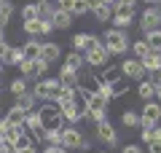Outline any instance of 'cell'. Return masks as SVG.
I'll return each instance as SVG.
<instances>
[{"label":"cell","instance_id":"cell-21","mask_svg":"<svg viewBox=\"0 0 161 153\" xmlns=\"http://www.w3.org/2000/svg\"><path fill=\"white\" fill-rule=\"evenodd\" d=\"M118 78H124V73H121L118 65H108V67H105V73L99 75V81H105V83H115Z\"/></svg>","mask_w":161,"mask_h":153},{"label":"cell","instance_id":"cell-41","mask_svg":"<svg viewBox=\"0 0 161 153\" xmlns=\"http://www.w3.org/2000/svg\"><path fill=\"white\" fill-rule=\"evenodd\" d=\"M153 129H156V126H142V134H140V137H142V142L153 140Z\"/></svg>","mask_w":161,"mask_h":153},{"label":"cell","instance_id":"cell-33","mask_svg":"<svg viewBox=\"0 0 161 153\" xmlns=\"http://www.w3.org/2000/svg\"><path fill=\"white\" fill-rule=\"evenodd\" d=\"M43 140H48V145H62V132H57V129H46Z\"/></svg>","mask_w":161,"mask_h":153},{"label":"cell","instance_id":"cell-15","mask_svg":"<svg viewBox=\"0 0 161 153\" xmlns=\"http://www.w3.org/2000/svg\"><path fill=\"white\" fill-rule=\"evenodd\" d=\"M40 57L46 59V62H57V59L62 57V48H59V43H54V40H48V43H40Z\"/></svg>","mask_w":161,"mask_h":153},{"label":"cell","instance_id":"cell-55","mask_svg":"<svg viewBox=\"0 0 161 153\" xmlns=\"http://www.w3.org/2000/svg\"><path fill=\"white\" fill-rule=\"evenodd\" d=\"M0 40H6V38H3V27H0Z\"/></svg>","mask_w":161,"mask_h":153},{"label":"cell","instance_id":"cell-32","mask_svg":"<svg viewBox=\"0 0 161 153\" xmlns=\"http://www.w3.org/2000/svg\"><path fill=\"white\" fill-rule=\"evenodd\" d=\"M86 11H89V3H86V0H73V8H70L73 16H83Z\"/></svg>","mask_w":161,"mask_h":153},{"label":"cell","instance_id":"cell-38","mask_svg":"<svg viewBox=\"0 0 161 153\" xmlns=\"http://www.w3.org/2000/svg\"><path fill=\"white\" fill-rule=\"evenodd\" d=\"M110 3H113L115 11H121V8H134V6H137V0H110Z\"/></svg>","mask_w":161,"mask_h":153},{"label":"cell","instance_id":"cell-19","mask_svg":"<svg viewBox=\"0 0 161 153\" xmlns=\"http://www.w3.org/2000/svg\"><path fill=\"white\" fill-rule=\"evenodd\" d=\"M59 83H62V86H70V89H75V86H78V70L62 67V70H59Z\"/></svg>","mask_w":161,"mask_h":153},{"label":"cell","instance_id":"cell-52","mask_svg":"<svg viewBox=\"0 0 161 153\" xmlns=\"http://www.w3.org/2000/svg\"><path fill=\"white\" fill-rule=\"evenodd\" d=\"M156 62H158V70H161V51H156Z\"/></svg>","mask_w":161,"mask_h":153},{"label":"cell","instance_id":"cell-23","mask_svg":"<svg viewBox=\"0 0 161 153\" xmlns=\"http://www.w3.org/2000/svg\"><path fill=\"white\" fill-rule=\"evenodd\" d=\"M64 67H70V70H80V67H83V54H80L78 48L70 51L67 57H64Z\"/></svg>","mask_w":161,"mask_h":153},{"label":"cell","instance_id":"cell-13","mask_svg":"<svg viewBox=\"0 0 161 153\" xmlns=\"http://www.w3.org/2000/svg\"><path fill=\"white\" fill-rule=\"evenodd\" d=\"M97 137L105 142V145H115V142H118V137H115V129H113V124H110L108 118L97 124Z\"/></svg>","mask_w":161,"mask_h":153},{"label":"cell","instance_id":"cell-36","mask_svg":"<svg viewBox=\"0 0 161 153\" xmlns=\"http://www.w3.org/2000/svg\"><path fill=\"white\" fill-rule=\"evenodd\" d=\"M27 91V83H24V78H16V81H11V94L16 97V94H24Z\"/></svg>","mask_w":161,"mask_h":153},{"label":"cell","instance_id":"cell-34","mask_svg":"<svg viewBox=\"0 0 161 153\" xmlns=\"http://www.w3.org/2000/svg\"><path fill=\"white\" fill-rule=\"evenodd\" d=\"M22 16H24V22H30V19H38V3H27V6L22 8Z\"/></svg>","mask_w":161,"mask_h":153},{"label":"cell","instance_id":"cell-54","mask_svg":"<svg viewBox=\"0 0 161 153\" xmlns=\"http://www.w3.org/2000/svg\"><path fill=\"white\" fill-rule=\"evenodd\" d=\"M3 65H6V62H3V59H0V73H3Z\"/></svg>","mask_w":161,"mask_h":153},{"label":"cell","instance_id":"cell-40","mask_svg":"<svg viewBox=\"0 0 161 153\" xmlns=\"http://www.w3.org/2000/svg\"><path fill=\"white\" fill-rule=\"evenodd\" d=\"M148 83L161 86V70H153V73H148Z\"/></svg>","mask_w":161,"mask_h":153},{"label":"cell","instance_id":"cell-18","mask_svg":"<svg viewBox=\"0 0 161 153\" xmlns=\"http://www.w3.org/2000/svg\"><path fill=\"white\" fill-rule=\"evenodd\" d=\"M92 11H94V16H97L99 22H108V19H113L115 8H113V3H110V0H102V3H97Z\"/></svg>","mask_w":161,"mask_h":153},{"label":"cell","instance_id":"cell-6","mask_svg":"<svg viewBox=\"0 0 161 153\" xmlns=\"http://www.w3.org/2000/svg\"><path fill=\"white\" fill-rule=\"evenodd\" d=\"M161 24V6H150L142 11V16H140V30L142 32H150V30H158Z\"/></svg>","mask_w":161,"mask_h":153},{"label":"cell","instance_id":"cell-12","mask_svg":"<svg viewBox=\"0 0 161 153\" xmlns=\"http://www.w3.org/2000/svg\"><path fill=\"white\" fill-rule=\"evenodd\" d=\"M99 43H102V40H99V38H94V35H89V32H78V35L73 38V46L80 51V54H86V51L97 48Z\"/></svg>","mask_w":161,"mask_h":153},{"label":"cell","instance_id":"cell-27","mask_svg":"<svg viewBox=\"0 0 161 153\" xmlns=\"http://www.w3.org/2000/svg\"><path fill=\"white\" fill-rule=\"evenodd\" d=\"M24 116H27V110H22L19 105H14V108L6 113V121L8 124H24Z\"/></svg>","mask_w":161,"mask_h":153},{"label":"cell","instance_id":"cell-56","mask_svg":"<svg viewBox=\"0 0 161 153\" xmlns=\"http://www.w3.org/2000/svg\"><path fill=\"white\" fill-rule=\"evenodd\" d=\"M38 3H43V0H38Z\"/></svg>","mask_w":161,"mask_h":153},{"label":"cell","instance_id":"cell-51","mask_svg":"<svg viewBox=\"0 0 161 153\" xmlns=\"http://www.w3.org/2000/svg\"><path fill=\"white\" fill-rule=\"evenodd\" d=\"M148 6H161V0H145Z\"/></svg>","mask_w":161,"mask_h":153},{"label":"cell","instance_id":"cell-3","mask_svg":"<svg viewBox=\"0 0 161 153\" xmlns=\"http://www.w3.org/2000/svg\"><path fill=\"white\" fill-rule=\"evenodd\" d=\"M86 116L89 118H94L99 124V121L108 118V99H105L102 94H97V91H92L86 99Z\"/></svg>","mask_w":161,"mask_h":153},{"label":"cell","instance_id":"cell-37","mask_svg":"<svg viewBox=\"0 0 161 153\" xmlns=\"http://www.w3.org/2000/svg\"><path fill=\"white\" fill-rule=\"evenodd\" d=\"M126 81H129V78H118L115 83H110V86H113V94H115V97H121L124 91H126Z\"/></svg>","mask_w":161,"mask_h":153},{"label":"cell","instance_id":"cell-7","mask_svg":"<svg viewBox=\"0 0 161 153\" xmlns=\"http://www.w3.org/2000/svg\"><path fill=\"white\" fill-rule=\"evenodd\" d=\"M158 118H161V102H156V99L145 102L142 113H140V126H156Z\"/></svg>","mask_w":161,"mask_h":153},{"label":"cell","instance_id":"cell-11","mask_svg":"<svg viewBox=\"0 0 161 153\" xmlns=\"http://www.w3.org/2000/svg\"><path fill=\"white\" fill-rule=\"evenodd\" d=\"M59 110H62V118L67 124H78L80 118H86V110L78 108L75 102H64V105H59Z\"/></svg>","mask_w":161,"mask_h":153},{"label":"cell","instance_id":"cell-43","mask_svg":"<svg viewBox=\"0 0 161 153\" xmlns=\"http://www.w3.org/2000/svg\"><path fill=\"white\" fill-rule=\"evenodd\" d=\"M148 150L150 153H161V140H150L148 142Z\"/></svg>","mask_w":161,"mask_h":153},{"label":"cell","instance_id":"cell-25","mask_svg":"<svg viewBox=\"0 0 161 153\" xmlns=\"http://www.w3.org/2000/svg\"><path fill=\"white\" fill-rule=\"evenodd\" d=\"M145 43H148L150 51H161V30H150V32H145Z\"/></svg>","mask_w":161,"mask_h":153},{"label":"cell","instance_id":"cell-1","mask_svg":"<svg viewBox=\"0 0 161 153\" xmlns=\"http://www.w3.org/2000/svg\"><path fill=\"white\" fill-rule=\"evenodd\" d=\"M59 89H62L59 78H40L38 83H35L32 94H35V99H40V102H57Z\"/></svg>","mask_w":161,"mask_h":153},{"label":"cell","instance_id":"cell-31","mask_svg":"<svg viewBox=\"0 0 161 153\" xmlns=\"http://www.w3.org/2000/svg\"><path fill=\"white\" fill-rule=\"evenodd\" d=\"M94 91H97V94H102V97H105L108 102H110V99L115 97V94H113V86H110V83H105V81H99V83H97V89H94Z\"/></svg>","mask_w":161,"mask_h":153},{"label":"cell","instance_id":"cell-17","mask_svg":"<svg viewBox=\"0 0 161 153\" xmlns=\"http://www.w3.org/2000/svg\"><path fill=\"white\" fill-rule=\"evenodd\" d=\"M51 24H54V30H67L70 24H73V14L57 8V11H54V16H51Z\"/></svg>","mask_w":161,"mask_h":153},{"label":"cell","instance_id":"cell-5","mask_svg":"<svg viewBox=\"0 0 161 153\" xmlns=\"http://www.w3.org/2000/svg\"><path fill=\"white\" fill-rule=\"evenodd\" d=\"M48 65H51V62H46L43 57H27L19 67H22L24 78H40V73H46Z\"/></svg>","mask_w":161,"mask_h":153},{"label":"cell","instance_id":"cell-16","mask_svg":"<svg viewBox=\"0 0 161 153\" xmlns=\"http://www.w3.org/2000/svg\"><path fill=\"white\" fill-rule=\"evenodd\" d=\"M113 22H115L118 30H126L129 24L134 22V8H121V11H115L113 14Z\"/></svg>","mask_w":161,"mask_h":153},{"label":"cell","instance_id":"cell-14","mask_svg":"<svg viewBox=\"0 0 161 153\" xmlns=\"http://www.w3.org/2000/svg\"><path fill=\"white\" fill-rule=\"evenodd\" d=\"M80 142H83V134H80L78 129H62V145L67 148V150H73V148H78L80 150Z\"/></svg>","mask_w":161,"mask_h":153},{"label":"cell","instance_id":"cell-35","mask_svg":"<svg viewBox=\"0 0 161 153\" xmlns=\"http://www.w3.org/2000/svg\"><path fill=\"white\" fill-rule=\"evenodd\" d=\"M64 102H73V89H70V86H62V89H59L57 105H64Z\"/></svg>","mask_w":161,"mask_h":153},{"label":"cell","instance_id":"cell-48","mask_svg":"<svg viewBox=\"0 0 161 153\" xmlns=\"http://www.w3.org/2000/svg\"><path fill=\"white\" fill-rule=\"evenodd\" d=\"M11 153H35V148L32 145H24V148H16V150H11Z\"/></svg>","mask_w":161,"mask_h":153},{"label":"cell","instance_id":"cell-30","mask_svg":"<svg viewBox=\"0 0 161 153\" xmlns=\"http://www.w3.org/2000/svg\"><path fill=\"white\" fill-rule=\"evenodd\" d=\"M22 48H24V54H27V57H40V43H38L35 38H32V40H27Z\"/></svg>","mask_w":161,"mask_h":153},{"label":"cell","instance_id":"cell-46","mask_svg":"<svg viewBox=\"0 0 161 153\" xmlns=\"http://www.w3.org/2000/svg\"><path fill=\"white\" fill-rule=\"evenodd\" d=\"M0 153H11V145H8L6 137H0Z\"/></svg>","mask_w":161,"mask_h":153},{"label":"cell","instance_id":"cell-10","mask_svg":"<svg viewBox=\"0 0 161 153\" xmlns=\"http://www.w3.org/2000/svg\"><path fill=\"white\" fill-rule=\"evenodd\" d=\"M121 73H124V78H137V81H142L145 75V67L140 65V59H124L121 62Z\"/></svg>","mask_w":161,"mask_h":153},{"label":"cell","instance_id":"cell-26","mask_svg":"<svg viewBox=\"0 0 161 153\" xmlns=\"http://www.w3.org/2000/svg\"><path fill=\"white\" fill-rule=\"evenodd\" d=\"M11 14H14V3H11V0H0V27H6V24H8Z\"/></svg>","mask_w":161,"mask_h":153},{"label":"cell","instance_id":"cell-50","mask_svg":"<svg viewBox=\"0 0 161 153\" xmlns=\"http://www.w3.org/2000/svg\"><path fill=\"white\" fill-rule=\"evenodd\" d=\"M153 140H161V126H156V129H153Z\"/></svg>","mask_w":161,"mask_h":153},{"label":"cell","instance_id":"cell-39","mask_svg":"<svg viewBox=\"0 0 161 153\" xmlns=\"http://www.w3.org/2000/svg\"><path fill=\"white\" fill-rule=\"evenodd\" d=\"M132 48H134V54H137V59H140V57H145V54H148V51H150L145 40H137V43H134Z\"/></svg>","mask_w":161,"mask_h":153},{"label":"cell","instance_id":"cell-44","mask_svg":"<svg viewBox=\"0 0 161 153\" xmlns=\"http://www.w3.org/2000/svg\"><path fill=\"white\" fill-rule=\"evenodd\" d=\"M43 153H67V148H64V145H48Z\"/></svg>","mask_w":161,"mask_h":153},{"label":"cell","instance_id":"cell-45","mask_svg":"<svg viewBox=\"0 0 161 153\" xmlns=\"http://www.w3.org/2000/svg\"><path fill=\"white\" fill-rule=\"evenodd\" d=\"M57 8H62V11H70V8H73V0H57Z\"/></svg>","mask_w":161,"mask_h":153},{"label":"cell","instance_id":"cell-29","mask_svg":"<svg viewBox=\"0 0 161 153\" xmlns=\"http://www.w3.org/2000/svg\"><path fill=\"white\" fill-rule=\"evenodd\" d=\"M121 121H124V126H140V113L124 110V113H121Z\"/></svg>","mask_w":161,"mask_h":153},{"label":"cell","instance_id":"cell-2","mask_svg":"<svg viewBox=\"0 0 161 153\" xmlns=\"http://www.w3.org/2000/svg\"><path fill=\"white\" fill-rule=\"evenodd\" d=\"M40 121H43V129H57V132H62L64 126H62V110H59V105H51V102H43L40 105Z\"/></svg>","mask_w":161,"mask_h":153},{"label":"cell","instance_id":"cell-9","mask_svg":"<svg viewBox=\"0 0 161 153\" xmlns=\"http://www.w3.org/2000/svg\"><path fill=\"white\" fill-rule=\"evenodd\" d=\"M24 126H27V132H30L32 137H40V140H43L46 129H43V121H40V113H38V110H27V116H24Z\"/></svg>","mask_w":161,"mask_h":153},{"label":"cell","instance_id":"cell-53","mask_svg":"<svg viewBox=\"0 0 161 153\" xmlns=\"http://www.w3.org/2000/svg\"><path fill=\"white\" fill-rule=\"evenodd\" d=\"M156 97H158V102H161V86H156Z\"/></svg>","mask_w":161,"mask_h":153},{"label":"cell","instance_id":"cell-24","mask_svg":"<svg viewBox=\"0 0 161 153\" xmlns=\"http://www.w3.org/2000/svg\"><path fill=\"white\" fill-rule=\"evenodd\" d=\"M35 102H38V99H35V94H32V91L16 94V105H19L22 110H32V108H35Z\"/></svg>","mask_w":161,"mask_h":153},{"label":"cell","instance_id":"cell-22","mask_svg":"<svg viewBox=\"0 0 161 153\" xmlns=\"http://www.w3.org/2000/svg\"><path fill=\"white\" fill-rule=\"evenodd\" d=\"M137 97H140L142 102L156 99V86H153V83H148V81L142 78V83H140V89H137Z\"/></svg>","mask_w":161,"mask_h":153},{"label":"cell","instance_id":"cell-4","mask_svg":"<svg viewBox=\"0 0 161 153\" xmlns=\"http://www.w3.org/2000/svg\"><path fill=\"white\" fill-rule=\"evenodd\" d=\"M105 48L110 51V54H124V51L129 48V38H126V32H124V30H108V32H105Z\"/></svg>","mask_w":161,"mask_h":153},{"label":"cell","instance_id":"cell-42","mask_svg":"<svg viewBox=\"0 0 161 153\" xmlns=\"http://www.w3.org/2000/svg\"><path fill=\"white\" fill-rule=\"evenodd\" d=\"M8 51H11V46L6 43V40H0V59L6 62V57H8Z\"/></svg>","mask_w":161,"mask_h":153},{"label":"cell","instance_id":"cell-47","mask_svg":"<svg viewBox=\"0 0 161 153\" xmlns=\"http://www.w3.org/2000/svg\"><path fill=\"white\" fill-rule=\"evenodd\" d=\"M121 153H142V148H140V145H126Z\"/></svg>","mask_w":161,"mask_h":153},{"label":"cell","instance_id":"cell-49","mask_svg":"<svg viewBox=\"0 0 161 153\" xmlns=\"http://www.w3.org/2000/svg\"><path fill=\"white\" fill-rule=\"evenodd\" d=\"M6 132H8V121L0 118V137H6Z\"/></svg>","mask_w":161,"mask_h":153},{"label":"cell","instance_id":"cell-28","mask_svg":"<svg viewBox=\"0 0 161 153\" xmlns=\"http://www.w3.org/2000/svg\"><path fill=\"white\" fill-rule=\"evenodd\" d=\"M24 59H27V54H24V48H14L8 51V57H6V65H22Z\"/></svg>","mask_w":161,"mask_h":153},{"label":"cell","instance_id":"cell-8","mask_svg":"<svg viewBox=\"0 0 161 153\" xmlns=\"http://www.w3.org/2000/svg\"><path fill=\"white\" fill-rule=\"evenodd\" d=\"M110 57H113V54H110V51L105 48L102 43H99L97 48H92V51H86V62L92 65V67H105V65L110 62Z\"/></svg>","mask_w":161,"mask_h":153},{"label":"cell","instance_id":"cell-20","mask_svg":"<svg viewBox=\"0 0 161 153\" xmlns=\"http://www.w3.org/2000/svg\"><path fill=\"white\" fill-rule=\"evenodd\" d=\"M54 11H57V3H51V0H43V3H38V19H43V22H51Z\"/></svg>","mask_w":161,"mask_h":153}]
</instances>
